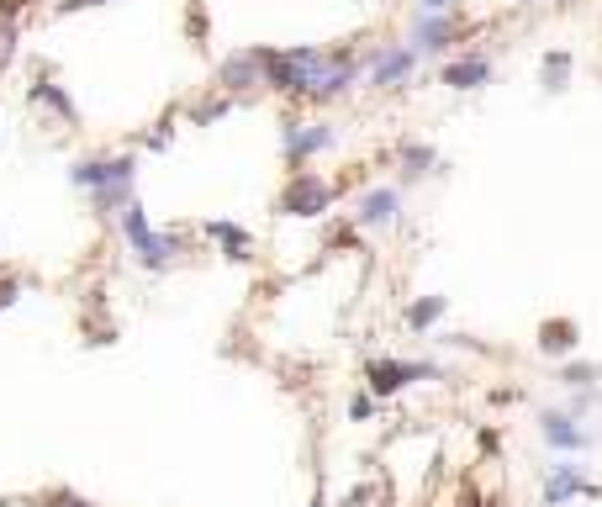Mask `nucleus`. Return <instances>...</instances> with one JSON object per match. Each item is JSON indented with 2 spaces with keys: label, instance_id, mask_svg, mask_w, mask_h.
Returning a JSON list of instances; mask_svg holds the SVG:
<instances>
[{
  "label": "nucleus",
  "instance_id": "obj_1",
  "mask_svg": "<svg viewBox=\"0 0 602 507\" xmlns=\"http://www.w3.org/2000/svg\"><path fill=\"white\" fill-rule=\"evenodd\" d=\"M122 233H127V243H133V254H138V265H143V270H164L169 259L180 254V238H175V233H154V228H148V217H143V206H138V201H127V206H122Z\"/></svg>",
  "mask_w": 602,
  "mask_h": 507
},
{
  "label": "nucleus",
  "instance_id": "obj_2",
  "mask_svg": "<svg viewBox=\"0 0 602 507\" xmlns=\"http://www.w3.org/2000/svg\"><path fill=\"white\" fill-rule=\"evenodd\" d=\"M328 206H333V185L323 175H312V169H296V180L280 196V212L286 217H323Z\"/></svg>",
  "mask_w": 602,
  "mask_h": 507
},
{
  "label": "nucleus",
  "instance_id": "obj_3",
  "mask_svg": "<svg viewBox=\"0 0 602 507\" xmlns=\"http://www.w3.org/2000/svg\"><path fill=\"white\" fill-rule=\"evenodd\" d=\"M133 175H138V159L133 154H117V159H80L69 169V180L80 185V191H111V185H133Z\"/></svg>",
  "mask_w": 602,
  "mask_h": 507
},
{
  "label": "nucleus",
  "instance_id": "obj_4",
  "mask_svg": "<svg viewBox=\"0 0 602 507\" xmlns=\"http://www.w3.org/2000/svg\"><path fill=\"white\" fill-rule=\"evenodd\" d=\"M439 375H444L439 365H423V360H375L365 370V381L375 397H397L407 381H439Z\"/></svg>",
  "mask_w": 602,
  "mask_h": 507
},
{
  "label": "nucleus",
  "instance_id": "obj_5",
  "mask_svg": "<svg viewBox=\"0 0 602 507\" xmlns=\"http://www.w3.org/2000/svg\"><path fill=\"white\" fill-rule=\"evenodd\" d=\"M571 497H602V486L581 476V465H555V476L544 481V507H571Z\"/></svg>",
  "mask_w": 602,
  "mask_h": 507
},
{
  "label": "nucleus",
  "instance_id": "obj_6",
  "mask_svg": "<svg viewBox=\"0 0 602 507\" xmlns=\"http://www.w3.org/2000/svg\"><path fill=\"white\" fill-rule=\"evenodd\" d=\"M265 80V48H243V53H233V59H222V69H217V85L222 90H249V85H259Z\"/></svg>",
  "mask_w": 602,
  "mask_h": 507
},
{
  "label": "nucleus",
  "instance_id": "obj_7",
  "mask_svg": "<svg viewBox=\"0 0 602 507\" xmlns=\"http://www.w3.org/2000/svg\"><path fill=\"white\" fill-rule=\"evenodd\" d=\"M412 69H418V48H412V43H391V48L375 53V64H370V85H381V90H386V85H402Z\"/></svg>",
  "mask_w": 602,
  "mask_h": 507
},
{
  "label": "nucleus",
  "instance_id": "obj_8",
  "mask_svg": "<svg viewBox=\"0 0 602 507\" xmlns=\"http://www.w3.org/2000/svg\"><path fill=\"white\" fill-rule=\"evenodd\" d=\"M397 212H402V191H397V185H375V191L360 196V212H354V222H360V228H391Z\"/></svg>",
  "mask_w": 602,
  "mask_h": 507
},
{
  "label": "nucleus",
  "instance_id": "obj_9",
  "mask_svg": "<svg viewBox=\"0 0 602 507\" xmlns=\"http://www.w3.org/2000/svg\"><path fill=\"white\" fill-rule=\"evenodd\" d=\"M333 148V127L328 122H291L286 127V159L291 164H307L312 154Z\"/></svg>",
  "mask_w": 602,
  "mask_h": 507
},
{
  "label": "nucleus",
  "instance_id": "obj_10",
  "mask_svg": "<svg viewBox=\"0 0 602 507\" xmlns=\"http://www.w3.org/2000/svg\"><path fill=\"white\" fill-rule=\"evenodd\" d=\"M486 80H492V59L486 53H460V59H449L439 69V85H449V90H481Z\"/></svg>",
  "mask_w": 602,
  "mask_h": 507
},
{
  "label": "nucleus",
  "instance_id": "obj_11",
  "mask_svg": "<svg viewBox=\"0 0 602 507\" xmlns=\"http://www.w3.org/2000/svg\"><path fill=\"white\" fill-rule=\"evenodd\" d=\"M539 434L555 449H592V434L576 428V412H539Z\"/></svg>",
  "mask_w": 602,
  "mask_h": 507
},
{
  "label": "nucleus",
  "instance_id": "obj_12",
  "mask_svg": "<svg viewBox=\"0 0 602 507\" xmlns=\"http://www.w3.org/2000/svg\"><path fill=\"white\" fill-rule=\"evenodd\" d=\"M354 74H360V64H354L349 53H333L328 69L317 74V85H312V101H333V96H344V90L354 85Z\"/></svg>",
  "mask_w": 602,
  "mask_h": 507
},
{
  "label": "nucleus",
  "instance_id": "obj_13",
  "mask_svg": "<svg viewBox=\"0 0 602 507\" xmlns=\"http://www.w3.org/2000/svg\"><path fill=\"white\" fill-rule=\"evenodd\" d=\"M455 27H460V22H455L449 11H423L418 32H412V48H418V59H423V53H439L449 37H455Z\"/></svg>",
  "mask_w": 602,
  "mask_h": 507
},
{
  "label": "nucleus",
  "instance_id": "obj_14",
  "mask_svg": "<svg viewBox=\"0 0 602 507\" xmlns=\"http://www.w3.org/2000/svg\"><path fill=\"white\" fill-rule=\"evenodd\" d=\"M576 344H581V328L571 323V317H555V323L539 328V349L544 354H571Z\"/></svg>",
  "mask_w": 602,
  "mask_h": 507
},
{
  "label": "nucleus",
  "instance_id": "obj_15",
  "mask_svg": "<svg viewBox=\"0 0 602 507\" xmlns=\"http://www.w3.org/2000/svg\"><path fill=\"white\" fill-rule=\"evenodd\" d=\"M397 164H402L407 180H418V175H428V169L439 164V154L428 143H397Z\"/></svg>",
  "mask_w": 602,
  "mask_h": 507
},
{
  "label": "nucleus",
  "instance_id": "obj_16",
  "mask_svg": "<svg viewBox=\"0 0 602 507\" xmlns=\"http://www.w3.org/2000/svg\"><path fill=\"white\" fill-rule=\"evenodd\" d=\"M206 238H217L228 249V259H249V233L233 228V222H206Z\"/></svg>",
  "mask_w": 602,
  "mask_h": 507
},
{
  "label": "nucleus",
  "instance_id": "obj_17",
  "mask_svg": "<svg viewBox=\"0 0 602 507\" xmlns=\"http://www.w3.org/2000/svg\"><path fill=\"white\" fill-rule=\"evenodd\" d=\"M444 307H449L444 296H418V302L407 307V328H418V333H423V328H434L439 317H444Z\"/></svg>",
  "mask_w": 602,
  "mask_h": 507
},
{
  "label": "nucleus",
  "instance_id": "obj_18",
  "mask_svg": "<svg viewBox=\"0 0 602 507\" xmlns=\"http://www.w3.org/2000/svg\"><path fill=\"white\" fill-rule=\"evenodd\" d=\"M32 101H37V106H48V111H59L69 127H74V117H80V111H74V101L64 96L59 85H48V80H43V85H32Z\"/></svg>",
  "mask_w": 602,
  "mask_h": 507
},
{
  "label": "nucleus",
  "instance_id": "obj_19",
  "mask_svg": "<svg viewBox=\"0 0 602 507\" xmlns=\"http://www.w3.org/2000/svg\"><path fill=\"white\" fill-rule=\"evenodd\" d=\"M571 53L560 48V53H544V90H566V80H571Z\"/></svg>",
  "mask_w": 602,
  "mask_h": 507
},
{
  "label": "nucleus",
  "instance_id": "obj_20",
  "mask_svg": "<svg viewBox=\"0 0 602 507\" xmlns=\"http://www.w3.org/2000/svg\"><path fill=\"white\" fill-rule=\"evenodd\" d=\"M597 381H602V370H597V365H581V360L560 370V386H576V391H581V386H597Z\"/></svg>",
  "mask_w": 602,
  "mask_h": 507
},
{
  "label": "nucleus",
  "instance_id": "obj_21",
  "mask_svg": "<svg viewBox=\"0 0 602 507\" xmlns=\"http://www.w3.org/2000/svg\"><path fill=\"white\" fill-rule=\"evenodd\" d=\"M222 111H228V101H222V96H212V101H201V106L191 111V117H196V122H212V117H222Z\"/></svg>",
  "mask_w": 602,
  "mask_h": 507
},
{
  "label": "nucleus",
  "instance_id": "obj_22",
  "mask_svg": "<svg viewBox=\"0 0 602 507\" xmlns=\"http://www.w3.org/2000/svg\"><path fill=\"white\" fill-rule=\"evenodd\" d=\"M592 407H597V386H581L576 397H571V412L581 418V412H592Z\"/></svg>",
  "mask_w": 602,
  "mask_h": 507
},
{
  "label": "nucleus",
  "instance_id": "obj_23",
  "mask_svg": "<svg viewBox=\"0 0 602 507\" xmlns=\"http://www.w3.org/2000/svg\"><path fill=\"white\" fill-rule=\"evenodd\" d=\"M370 412H375V402H370V397H354V402H349V418H360V423H365Z\"/></svg>",
  "mask_w": 602,
  "mask_h": 507
},
{
  "label": "nucleus",
  "instance_id": "obj_24",
  "mask_svg": "<svg viewBox=\"0 0 602 507\" xmlns=\"http://www.w3.org/2000/svg\"><path fill=\"white\" fill-rule=\"evenodd\" d=\"M16 291H22L16 280H0V307H11V302H16Z\"/></svg>",
  "mask_w": 602,
  "mask_h": 507
},
{
  "label": "nucleus",
  "instance_id": "obj_25",
  "mask_svg": "<svg viewBox=\"0 0 602 507\" xmlns=\"http://www.w3.org/2000/svg\"><path fill=\"white\" fill-rule=\"evenodd\" d=\"M11 48H16V32L6 27V32H0V64H6V59H11Z\"/></svg>",
  "mask_w": 602,
  "mask_h": 507
},
{
  "label": "nucleus",
  "instance_id": "obj_26",
  "mask_svg": "<svg viewBox=\"0 0 602 507\" xmlns=\"http://www.w3.org/2000/svg\"><path fill=\"white\" fill-rule=\"evenodd\" d=\"M423 11H455V0H418Z\"/></svg>",
  "mask_w": 602,
  "mask_h": 507
},
{
  "label": "nucleus",
  "instance_id": "obj_27",
  "mask_svg": "<svg viewBox=\"0 0 602 507\" xmlns=\"http://www.w3.org/2000/svg\"><path fill=\"white\" fill-rule=\"evenodd\" d=\"M64 507H96V502H85V497H74V492H64Z\"/></svg>",
  "mask_w": 602,
  "mask_h": 507
},
{
  "label": "nucleus",
  "instance_id": "obj_28",
  "mask_svg": "<svg viewBox=\"0 0 602 507\" xmlns=\"http://www.w3.org/2000/svg\"><path fill=\"white\" fill-rule=\"evenodd\" d=\"M312 507H323V497H317V502H312Z\"/></svg>",
  "mask_w": 602,
  "mask_h": 507
},
{
  "label": "nucleus",
  "instance_id": "obj_29",
  "mask_svg": "<svg viewBox=\"0 0 602 507\" xmlns=\"http://www.w3.org/2000/svg\"><path fill=\"white\" fill-rule=\"evenodd\" d=\"M492 507H502V502H492Z\"/></svg>",
  "mask_w": 602,
  "mask_h": 507
}]
</instances>
